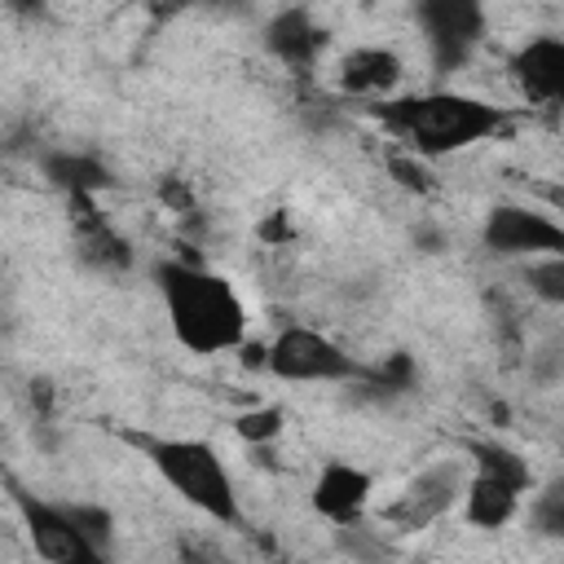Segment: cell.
Listing matches in <instances>:
<instances>
[{
  "label": "cell",
  "instance_id": "5b68a950",
  "mask_svg": "<svg viewBox=\"0 0 564 564\" xmlns=\"http://www.w3.org/2000/svg\"><path fill=\"white\" fill-rule=\"evenodd\" d=\"M13 502H18V516L26 524V538H31L35 555L44 564H110L106 551L84 538V529L70 520V511L62 502H44V498H35L18 485H13Z\"/></svg>",
  "mask_w": 564,
  "mask_h": 564
},
{
  "label": "cell",
  "instance_id": "9c48e42d",
  "mask_svg": "<svg viewBox=\"0 0 564 564\" xmlns=\"http://www.w3.org/2000/svg\"><path fill=\"white\" fill-rule=\"evenodd\" d=\"M370 494H375V480H370L366 467L330 458L313 480V511L322 520H330L335 529H352V524H361V516L370 507Z\"/></svg>",
  "mask_w": 564,
  "mask_h": 564
},
{
  "label": "cell",
  "instance_id": "ba28073f",
  "mask_svg": "<svg viewBox=\"0 0 564 564\" xmlns=\"http://www.w3.org/2000/svg\"><path fill=\"white\" fill-rule=\"evenodd\" d=\"M467 458H445V463H432V467H423L410 485H405V494L388 507V520L397 524V529H427L432 520H441L458 498H463V489H467V467H463Z\"/></svg>",
  "mask_w": 564,
  "mask_h": 564
},
{
  "label": "cell",
  "instance_id": "2e32d148",
  "mask_svg": "<svg viewBox=\"0 0 564 564\" xmlns=\"http://www.w3.org/2000/svg\"><path fill=\"white\" fill-rule=\"evenodd\" d=\"M463 454H467L471 471L494 476V480H507L520 494L533 489V471H529V463L511 445H502V441H463Z\"/></svg>",
  "mask_w": 564,
  "mask_h": 564
},
{
  "label": "cell",
  "instance_id": "8992f818",
  "mask_svg": "<svg viewBox=\"0 0 564 564\" xmlns=\"http://www.w3.org/2000/svg\"><path fill=\"white\" fill-rule=\"evenodd\" d=\"M480 242L494 256L551 260V256H564V225H555L551 216H542L533 207L498 203V207H489V216L480 225Z\"/></svg>",
  "mask_w": 564,
  "mask_h": 564
},
{
  "label": "cell",
  "instance_id": "ffe728a7",
  "mask_svg": "<svg viewBox=\"0 0 564 564\" xmlns=\"http://www.w3.org/2000/svg\"><path fill=\"white\" fill-rule=\"evenodd\" d=\"M533 529L542 538H564V480L546 485L538 498H533Z\"/></svg>",
  "mask_w": 564,
  "mask_h": 564
},
{
  "label": "cell",
  "instance_id": "277c9868",
  "mask_svg": "<svg viewBox=\"0 0 564 564\" xmlns=\"http://www.w3.org/2000/svg\"><path fill=\"white\" fill-rule=\"evenodd\" d=\"M269 375L291 379V383H344V379H366V366L339 348L330 335L317 326H282L269 344Z\"/></svg>",
  "mask_w": 564,
  "mask_h": 564
},
{
  "label": "cell",
  "instance_id": "4fadbf2b",
  "mask_svg": "<svg viewBox=\"0 0 564 564\" xmlns=\"http://www.w3.org/2000/svg\"><path fill=\"white\" fill-rule=\"evenodd\" d=\"M40 172L53 189H62L66 198H93L97 189H106L115 176L101 159L84 154V150H53L40 159Z\"/></svg>",
  "mask_w": 564,
  "mask_h": 564
},
{
  "label": "cell",
  "instance_id": "30bf717a",
  "mask_svg": "<svg viewBox=\"0 0 564 564\" xmlns=\"http://www.w3.org/2000/svg\"><path fill=\"white\" fill-rule=\"evenodd\" d=\"M511 79L529 101L564 106V35H533L511 53Z\"/></svg>",
  "mask_w": 564,
  "mask_h": 564
},
{
  "label": "cell",
  "instance_id": "7402d4cb",
  "mask_svg": "<svg viewBox=\"0 0 564 564\" xmlns=\"http://www.w3.org/2000/svg\"><path fill=\"white\" fill-rule=\"evenodd\" d=\"M388 167L397 172V181H401V185H410V189H419V194H423V189H432V181H427V172H419V163H405V159H392Z\"/></svg>",
  "mask_w": 564,
  "mask_h": 564
},
{
  "label": "cell",
  "instance_id": "8fae6325",
  "mask_svg": "<svg viewBox=\"0 0 564 564\" xmlns=\"http://www.w3.org/2000/svg\"><path fill=\"white\" fill-rule=\"evenodd\" d=\"M264 48L282 62V66H295V70H308L317 62V53L326 48V31L313 22L308 9H282L269 18L264 26Z\"/></svg>",
  "mask_w": 564,
  "mask_h": 564
},
{
  "label": "cell",
  "instance_id": "52a82bcc",
  "mask_svg": "<svg viewBox=\"0 0 564 564\" xmlns=\"http://www.w3.org/2000/svg\"><path fill=\"white\" fill-rule=\"evenodd\" d=\"M419 26L427 35L432 66L441 75H449L480 44V35H485V9L471 4V0H427V4H419Z\"/></svg>",
  "mask_w": 564,
  "mask_h": 564
},
{
  "label": "cell",
  "instance_id": "44dd1931",
  "mask_svg": "<svg viewBox=\"0 0 564 564\" xmlns=\"http://www.w3.org/2000/svg\"><path fill=\"white\" fill-rule=\"evenodd\" d=\"M366 379H370L375 388H383V392H410V388H414V357H410V352H392L375 375L366 370Z\"/></svg>",
  "mask_w": 564,
  "mask_h": 564
},
{
  "label": "cell",
  "instance_id": "e0dca14e",
  "mask_svg": "<svg viewBox=\"0 0 564 564\" xmlns=\"http://www.w3.org/2000/svg\"><path fill=\"white\" fill-rule=\"evenodd\" d=\"M524 282H529V291H533L542 304L564 308V256L529 260V264H524Z\"/></svg>",
  "mask_w": 564,
  "mask_h": 564
},
{
  "label": "cell",
  "instance_id": "9a60e30c",
  "mask_svg": "<svg viewBox=\"0 0 564 564\" xmlns=\"http://www.w3.org/2000/svg\"><path fill=\"white\" fill-rule=\"evenodd\" d=\"M79 212H75V234H79V256L97 269H123L132 260L128 242L106 225V216H97L93 198H70Z\"/></svg>",
  "mask_w": 564,
  "mask_h": 564
},
{
  "label": "cell",
  "instance_id": "7c38bea8",
  "mask_svg": "<svg viewBox=\"0 0 564 564\" xmlns=\"http://www.w3.org/2000/svg\"><path fill=\"white\" fill-rule=\"evenodd\" d=\"M401 84V57L383 44H361L339 62V88L352 97H383Z\"/></svg>",
  "mask_w": 564,
  "mask_h": 564
},
{
  "label": "cell",
  "instance_id": "7a4b0ae2",
  "mask_svg": "<svg viewBox=\"0 0 564 564\" xmlns=\"http://www.w3.org/2000/svg\"><path fill=\"white\" fill-rule=\"evenodd\" d=\"M370 115L388 132L405 137L410 150L423 154V159H441V154L467 150V145L494 137L507 123V110L502 106H489V101L467 97V93H445V88L375 101Z\"/></svg>",
  "mask_w": 564,
  "mask_h": 564
},
{
  "label": "cell",
  "instance_id": "d6986e66",
  "mask_svg": "<svg viewBox=\"0 0 564 564\" xmlns=\"http://www.w3.org/2000/svg\"><path fill=\"white\" fill-rule=\"evenodd\" d=\"M66 511H70V520L84 529V538L88 542H97L101 551H110V538H115V516L106 511V507H97V502H62Z\"/></svg>",
  "mask_w": 564,
  "mask_h": 564
},
{
  "label": "cell",
  "instance_id": "5bb4252c",
  "mask_svg": "<svg viewBox=\"0 0 564 564\" xmlns=\"http://www.w3.org/2000/svg\"><path fill=\"white\" fill-rule=\"evenodd\" d=\"M516 511H520V489H511L507 480L480 476V471L467 476V489H463V516H467V524L494 533V529L511 524Z\"/></svg>",
  "mask_w": 564,
  "mask_h": 564
},
{
  "label": "cell",
  "instance_id": "603a6c76",
  "mask_svg": "<svg viewBox=\"0 0 564 564\" xmlns=\"http://www.w3.org/2000/svg\"><path fill=\"white\" fill-rule=\"evenodd\" d=\"M260 238L264 242H282V238H291V225H286V212H273L264 225H260Z\"/></svg>",
  "mask_w": 564,
  "mask_h": 564
},
{
  "label": "cell",
  "instance_id": "6da1fadb",
  "mask_svg": "<svg viewBox=\"0 0 564 564\" xmlns=\"http://www.w3.org/2000/svg\"><path fill=\"white\" fill-rule=\"evenodd\" d=\"M154 286L163 295L176 344H185L189 352L212 357V352H229L247 344V304L238 300L229 278L207 273L185 260H159Z\"/></svg>",
  "mask_w": 564,
  "mask_h": 564
},
{
  "label": "cell",
  "instance_id": "3957f363",
  "mask_svg": "<svg viewBox=\"0 0 564 564\" xmlns=\"http://www.w3.org/2000/svg\"><path fill=\"white\" fill-rule=\"evenodd\" d=\"M128 441L137 449H145V458L154 463V471L181 502H189L194 511H203L207 520H220V524L242 520L234 476H229L225 458L216 454V445H207L198 436H141V432H128Z\"/></svg>",
  "mask_w": 564,
  "mask_h": 564
},
{
  "label": "cell",
  "instance_id": "ac0fdd59",
  "mask_svg": "<svg viewBox=\"0 0 564 564\" xmlns=\"http://www.w3.org/2000/svg\"><path fill=\"white\" fill-rule=\"evenodd\" d=\"M282 423H286L282 405H256V410H242V414L234 419V432H238L247 445H269V441L282 432Z\"/></svg>",
  "mask_w": 564,
  "mask_h": 564
}]
</instances>
